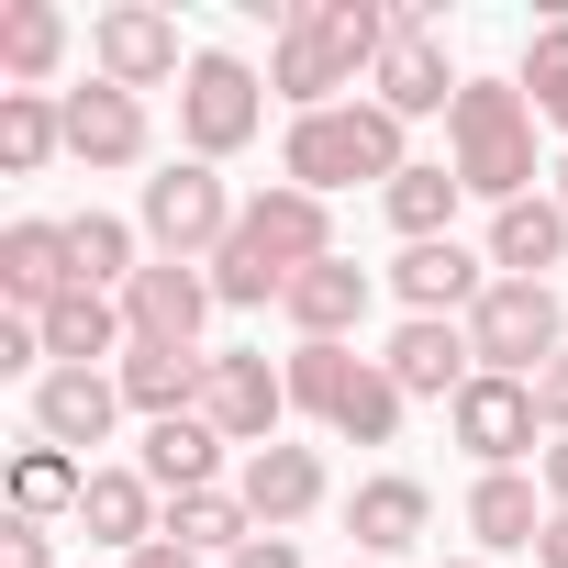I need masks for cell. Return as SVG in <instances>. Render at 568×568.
Segmentation results:
<instances>
[{
    "label": "cell",
    "mask_w": 568,
    "mask_h": 568,
    "mask_svg": "<svg viewBox=\"0 0 568 568\" xmlns=\"http://www.w3.org/2000/svg\"><path fill=\"white\" fill-rule=\"evenodd\" d=\"M379 57H390V12L379 0H302V12L278 23V45H267V90L302 123V112H335V90L379 79Z\"/></svg>",
    "instance_id": "1"
},
{
    "label": "cell",
    "mask_w": 568,
    "mask_h": 568,
    "mask_svg": "<svg viewBox=\"0 0 568 568\" xmlns=\"http://www.w3.org/2000/svg\"><path fill=\"white\" fill-rule=\"evenodd\" d=\"M335 256V223H324V201L313 190H256L245 201V223H234V245L212 256V302H234V313H256V302H291V278L302 267H324Z\"/></svg>",
    "instance_id": "2"
},
{
    "label": "cell",
    "mask_w": 568,
    "mask_h": 568,
    "mask_svg": "<svg viewBox=\"0 0 568 568\" xmlns=\"http://www.w3.org/2000/svg\"><path fill=\"white\" fill-rule=\"evenodd\" d=\"M446 168L479 190V201H535V101L501 90V79H468L457 112H446Z\"/></svg>",
    "instance_id": "3"
},
{
    "label": "cell",
    "mask_w": 568,
    "mask_h": 568,
    "mask_svg": "<svg viewBox=\"0 0 568 568\" xmlns=\"http://www.w3.org/2000/svg\"><path fill=\"white\" fill-rule=\"evenodd\" d=\"M413 156H402V123L379 112V101H335V112H302L291 123V145H278V179H291V190H357V179H402Z\"/></svg>",
    "instance_id": "4"
},
{
    "label": "cell",
    "mask_w": 568,
    "mask_h": 568,
    "mask_svg": "<svg viewBox=\"0 0 568 568\" xmlns=\"http://www.w3.org/2000/svg\"><path fill=\"white\" fill-rule=\"evenodd\" d=\"M234 201H223V179L201 168V156H179L168 179H145V234H156V256H179V267H212L223 245H234Z\"/></svg>",
    "instance_id": "5"
},
{
    "label": "cell",
    "mask_w": 568,
    "mask_h": 568,
    "mask_svg": "<svg viewBox=\"0 0 568 568\" xmlns=\"http://www.w3.org/2000/svg\"><path fill=\"white\" fill-rule=\"evenodd\" d=\"M468 346L490 379H535L557 357V291L546 278H490V302L468 313Z\"/></svg>",
    "instance_id": "6"
},
{
    "label": "cell",
    "mask_w": 568,
    "mask_h": 568,
    "mask_svg": "<svg viewBox=\"0 0 568 568\" xmlns=\"http://www.w3.org/2000/svg\"><path fill=\"white\" fill-rule=\"evenodd\" d=\"M368 90H379L390 123H413V112H457L468 79H446V45H435V12H424V0H402V12H390V57H379Z\"/></svg>",
    "instance_id": "7"
},
{
    "label": "cell",
    "mask_w": 568,
    "mask_h": 568,
    "mask_svg": "<svg viewBox=\"0 0 568 568\" xmlns=\"http://www.w3.org/2000/svg\"><path fill=\"white\" fill-rule=\"evenodd\" d=\"M256 68L245 57H190V90H179V134H190V156L212 168V156H234L245 134H256Z\"/></svg>",
    "instance_id": "8"
},
{
    "label": "cell",
    "mask_w": 568,
    "mask_h": 568,
    "mask_svg": "<svg viewBox=\"0 0 568 568\" xmlns=\"http://www.w3.org/2000/svg\"><path fill=\"white\" fill-rule=\"evenodd\" d=\"M278 413H291V368H267V357H212V379H201V424L223 435V446H278Z\"/></svg>",
    "instance_id": "9"
},
{
    "label": "cell",
    "mask_w": 568,
    "mask_h": 568,
    "mask_svg": "<svg viewBox=\"0 0 568 568\" xmlns=\"http://www.w3.org/2000/svg\"><path fill=\"white\" fill-rule=\"evenodd\" d=\"M446 424H457V446H468L479 468H513V457L535 446L546 413H535V379H490V368H479V379L446 402Z\"/></svg>",
    "instance_id": "10"
},
{
    "label": "cell",
    "mask_w": 568,
    "mask_h": 568,
    "mask_svg": "<svg viewBox=\"0 0 568 568\" xmlns=\"http://www.w3.org/2000/svg\"><path fill=\"white\" fill-rule=\"evenodd\" d=\"M123 324H134V346H201V324H212V267H179V256L134 267Z\"/></svg>",
    "instance_id": "11"
},
{
    "label": "cell",
    "mask_w": 568,
    "mask_h": 568,
    "mask_svg": "<svg viewBox=\"0 0 568 568\" xmlns=\"http://www.w3.org/2000/svg\"><path fill=\"white\" fill-rule=\"evenodd\" d=\"M390 291H402L424 324H457V313H479V302H490V256H468L457 234H435V245H402Z\"/></svg>",
    "instance_id": "12"
},
{
    "label": "cell",
    "mask_w": 568,
    "mask_h": 568,
    "mask_svg": "<svg viewBox=\"0 0 568 568\" xmlns=\"http://www.w3.org/2000/svg\"><path fill=\"white\" fill-rule=\"evenodd\" d=\"M90 57H101V79L112 90H156V79H179V23L168 12H145V0H123V12H101L90 23Z\"/></svg>",
    "instance_id": "13"
},
{
    "label": "cell",
    "mask_w": 568,
    "mask_h": 568,
    "mask_svg": "<svg viewBox=\"0 0 568 568\" xmlns=\"http://www.w3.org/2000/svg\"><path fill=\"white\" fill-rule=\"evenodd\" d=\"M112 413H123V379H112V368H45V379H34V435L68 446V457L101 446Z\"/></svg>",
    "instance_id": "14"
},
{
    "label": "cell",
    "mask_w": 568,
    "mask_h": 568,
    "mask_svg": "<svg viewBox=\"0 0 568 568\" xmlns=\"http://www.w3.org/2000/svg\"><path fill=\"white\" fill-rule=\"evenodd\" d=\"M68 291H79L68 223H12V234H0V302H12V313H57Z\"/></svg>",
    "instance_id": "15"
},
{
    "label": "cell",
    "mask_w": 568,
    "mask_h": 568,
    "mask_svg": "<svg viewBox=\"0 0 568 568\" xmlns=\"http://www.w3.org/2000/svg\"><path fill=\"white\" fill-rule=\"evenodd\" d=\"M379 368L402 379V402H413V390H424V402H457V390L479 379V346H468V324H424V313H413Z\"/></svg>",
    "instance_id": "16"
},
{
    "label": "cell",
    "mask_w": 568,
    "mask_h": 568,
    "mask_svg": "<svg viewBox=\"0 0 568 568\" xmlns=\"http://www.w3.org/2000/svg\"><path fill=\"white\" fill-rule=\"evenodd\" d=\"M234 501L256 513V535H291V524L324 501V457H313V446H256L245 479H234Z\"/></svg>",
    "instance_id": "17"
},
{
    "label": "cell",
    "mask_w": 568,
    "mask_h": 568,
    "mask_svg": "<svg viewBox=\"0 0 568 568\" xmlns=\"http://www.w3.org/2000/svg\"><path fill=\"white\" fill-rule=\"evenodd\" d=\"M68 156H79V168H134V156H145V101L112 90V79L68 90Z\"/></svg>",
    "instance_id": "18"
},
{
    "label": "cell",
    "mask_w": 568,
    "mask_h": 568,
    "mask_svg": "<svg viewBox=\"0 0 568 568\" xmlns=\"http://www.w3.org/2000/svg\"><path fill=\"white\" fill-rule=\"evenodd\" d=\"M123 413H145V424H179V413H201V379H212V357L201 346H123Z\"/></svg>",
    "instance_id": "19"
},
{
    "label": "cell",
    "mask_w": 568,
    "mask_h": 568,
    "mask_svg": "<svg viewBox=\"0 0 568 568\" xmlns=\"http://www.w3.org/2000/svg\"><path fill=\"white\" fill-rule=\"evenodd\" d=\"M79 535H90V546H123V557L156 546V535H168V524H156V479H145V468H90V490H79Z\"/></svg>",
    "instance_id": "20"
},
{
    "label": "cell",
    "mask_w": 568,
    "mask_h": 568,
    "mask_svg": "<svg viewBox=\"0 0 568 568\" xmlns=\"http://www.w3.org/2000/svg\"><path fill=\"white\" fill-rule=\"evenodd\" d=\"M302 324V346H346L357 324H368V267H346V256H324V267H302L291 278V302H278Z\"/></svg>",
    "instance_id": "21"
},
{
    "label": "cell",
    "mask_w": 568,
    "mask_h": 568,
    "mask_svg": "<svg viewBox=\"0 0 568 568\" xmlns=\"http://www.w3.org/2000/svg\"><path fill=\"white\" fill-rule=\"evenodd\" d=\"M34 324H45V357H57V368H90V357H123V346H134V324H123L112 291H68V302L34 313Z\"/></svg>",
    "instance_id": "22"
},
{
    "label": "cell",
    "mask_w": 568,
    "mask_h": 568,
    "mask_svg": "<svg viewBox=\"0 0 568 568\" xmlns=\"http://www.w3.org/2000/svg\"><path fill=\"white\" fill-rule=\"evenodd\" d=\"M557 256H568V201H546V190H535V201L490 212V267H501V278H546Z\"/></svg>",
    "instance_id": "23"
},
{
    "label": "cell",
    "mask_w": 568,
    "mask_h": 568,
    "mask_svg": "<svg viewBox=\"0 0 568 568\" xmlns=\"http://www.w3.org/2000/svg\"><path fill=\"white\" fill-rule=\"evenodd\" d=\"M57 57H68V12H57V0H12V12H0V79L45 90Z\"/></svg>",
    "instance_id": "24"
},
{
    "label": "cell",
    "mask_w": 568,
    "mask_h": 568,
    "mask_svg": "<svg viewBox=\"0 0 568 568\" xmlns=\"http://www.w3.org/2000/svg\"><path fill=\"white\" fill-rule=\"evenodd\" d=\"M212 468H223V435H212L201 413H179V424H145V479H156L168 501L212 490Z\"/></svg>",
    "instance_id": "25"
},
{
    "label": "cell",
    "mask_w": 568,
    "mask_h": 568,
    "mask_svg": "<svg viewBox=\"0 0 568 568\" xmlns=\"http://www.w3.org/2000/svg\"><path fill=\"white\" fill-rule=\"evenodd\" d=\"M424 513H435V501H424V479H402V468H390V479H368V490L346 501V524H357V546H368V557H402V546L424 535Z\"/></svg>",
    "instance_id": "26"
},
{
    "label": "cell",
    "mask_w": 568,
    "mask_h": 568,
    "mask_svg": "<svg viewBox=\"0 0 568 568\" xmlns=\"http://www.w3.org/2000/svg\"><path fill=\"white\" fill-rule=\"evenodd\" d=\"M546 513L557 501H535V479H513V468H479V490H468V535L479 546H535Z\"/></svg>",
    "instance_id": "27"
},
{
    "label": "cell",
    "mask_w": 568,
    "mask_h": 568,
    "mask_svg": "<svg viewBox=\"0 0 568 568\" xmlns=\"http://www.w3.org/2000/svg\"><path fill=\"white\" fill-rule=\"evenodd\" d=\"M79 490H90V468H79L68 446H45V435H34V446L12 457V513H23V524H57V513H79Z\"/></svg>",
    "instance_id": "28"
},
{
    "label": "cell",
    "mask_w": 568,
    "mask_h": 568,
    "mask_svg": "<svg viewBox=\"0 0 568 568\" xmlns=\"http://www.w3.org/2000/svg\"><path fill=\"white\" fill-rule=\"evenodd\" d=\"M57 145H68V101H45V90H0V168L34 179Z\"/></svg>",
    "instance_id": "29"
},
{
    "label": "cell",
    "mask_w": 568,
    "mask_h": 568,
    "mask_svg": "<svg viewBox=\"0 0 568 568\" xmlns=\"http://www.w3.org/2000/svg\"><path fill=\"white\" fill-rule=\"evenodd\" d=\"M379 201H390V223H402L413 245H435V234H446V212L468 201V179H457V168H402Z\"/></svg>",
    "instance_id": "30"
},
{
    "label": "cell",
    "mask_w": 568,
    "mask_h": 568,
    "mask_svg": "<svg viewBox=\"0 0 568 568\" xmlns=\"http://www.w3.org/2000/svg\"><path fill=\"white\" fill-rule=\"evenodd\" d=\"M245 535H256V513H245L234 490H190V501H168V546H190V557H212V546L234 557Z\"/></svg>",
    "instance_id": "31"
},
{
    "label": "cell",
    "mask_w": 568,
    "mask_h": 568,
    "mask_svg": "<svg viewBox=\"0 0 568 568\" xmlns=\"http://www.w3.org/2000/svg\"><path fill=\"white\" fill-rule=\"evenodd\" d=\"M68 256H79V291H134V223L79 212L68 223Z\"/></svg>",
    "instance_id": "32"
},
{
    "label": "cell",
    "mask_w": 568,
    "mask_h": 568,
    "mask_svg": "<svg viewBox=\"0 0 568 568\" xmlns=\"http://www.w3.org/2000/svg\"><path fill=\"white\" fill-rule=\"evenodd\" d=\"M357 379H368V357H357V346H291V402H302V413H324V424H335Z\"/></svg>",
    "instance_id": "33"
},
{
    "label": "cell",
    "mask_w": 568,
    "mask_h": 568,
    "mask_svg": "<svg viewBox=\"0 0 568 568\" xmlns=\"http://www.w3.org/2000/svg\"><path fill=\"white\" fill-rule=\"evenodd\" d=\"M335 435H357V446H390V435H402V379H390L379 357H368V379L346 390V413H335Z\"/></svg>",
    "instance_id": "34"
},
{
    "label": "cell",
    "mask_w": 568,
    "mask_h": 568,
    "mask_svg": "<svg viewBox=\"0 0 568 568\" xmlns=\"http://www.w3.org/2000/svg\"><path fill=\"white\" fill-rule=\"evenodd\" d=\"M524 90H535V112L568 134V23H535V45H524Z\"/></svg>",
    "instance_id": "35"
},
{
    "label": "cell",
    "mask_w": 568,
    "mask_h": 568,
    "mask_svg": "<svg viewBox=\"0 0 568 568\" xmlns=\"http://www.w3.org/2000/svg\"><path fill=\"white\" fill-rule=\"evenodd\" d=\"M0 368H45V324L34 313H0Z\"/></svg>",
    "instance_id": "36"
},
{
    "label": "cell",
    "mask_w": 568,
    "mask_h": 568,
    "mask_svg": "<svg viewBox=\"0 0 568 568\" xmlns=\"http://www.w3.org/2000/svg\"><path fill=\"white\" fill-rule=\"evenodd\" d=\"M0 568H57V546H45V524H23V513L0 524Z\"/></svg>",
    "instance_id": "37"
},
{
    "label": "cell",
    "mask_w": 568,
    "mask_h": 568,
    "mask_svg": "<svg viewBox=\"0 0 568 568\" xmlns=\"http://www.w3.org/2000/svg\"><path fill=\"white\" fill-rule=\"evenodd\" d=\"M535 413H546V435H568V346L535 368Z\"/></svg>",
    "instance_id": "38"
},
{
    "label": "cell",
    "mask_w": 568,
    "mask_h": 568,
    "mask_svg": "<svg viewBox=\"0 0 568 568\" xmlns=\"http://www.w3.org/2000/svg\"><path fill=\"white\" fill-rule=\"evenodd\" d=\"M223 568H302V546H291V535H245Z\"/></svg>",
    "instance_id": "39"
},
{
    "label": "cell",
    "mask_w": 568,
    "mask_h": 568,
    "mask_svg": "<svg viewBox=\"0 0 568 568\" xmlns=\"http://www.w3.org/2000/svg\"><path fill=\"white\" fill-rule=\"evenodd\" d=\"M535 568H568V501L546 513V535H535Z\"/></svg>",
    "instance_id": "40"
},
{
    "label": "cell",
    "mask_w": 568,
    "mask_h": 568,
    "mask_svg": "<svg viewBox=\"0 0 568 568\" xmlns=\"http://www.w3.org/2000/svg\"><path fill=\"white\" fill-rule=\"evenodd\" d=\"M123 568H201V557H190V546H168V535H156V546H134V557H123Z\"/></svg>",
    "instance_id": "41"
},
{
    "label": "cell",
    "mask_w": 568,
    "mask_h": 568,
    "mask_svg": "<svg viewBox=\"0 0 568 568\" xmlns=\"http://www.w3.org/2000/svg\"><path fill=\"white\" fill-rule=\"evenodd\" d=\"M546 501H568V435L546 446Z\"/></svg>",
    "instance_id": "42"
},
{
    "label": "cell",
    "mask_w": 568,
    "mask_h": 568,
    "mask_svg": "<svg viewBox=\"0 0 568 568\" xmlns=\"http://www.w3.org/2000/svg\"><path fill=\"white\" fill-rule=\"evenodd\" d=\"M446 568H479V557H446Z\"/></svg>",
    "instance_id": "43"
},
{
    "label": "cell",
    "mask_w": 568,
    "mask_h": 568,
    "mask_svg": "<svg viewBox=\"0 0 568 568\" xmlns=\"http://www.w3.org/2000/svg\"><path fill=\"white\" fill-rule=\"evenodd\" d=\"M557 201H568V168H557Z\"/></svg>",
    "instance_id": "44"
}]
</instances>
